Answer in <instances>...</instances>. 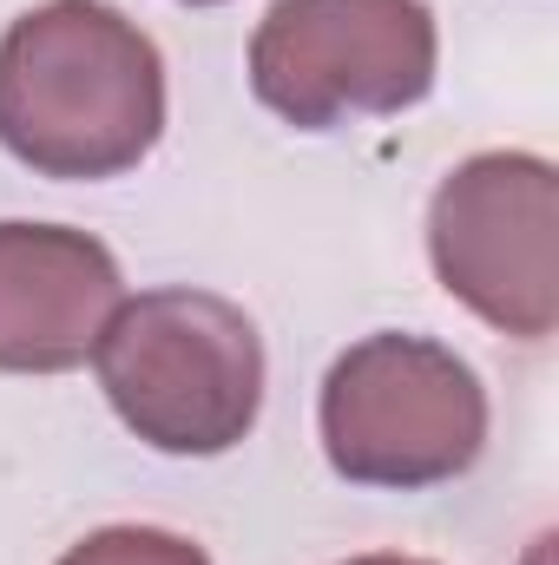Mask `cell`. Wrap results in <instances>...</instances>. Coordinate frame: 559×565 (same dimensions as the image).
Returning <instances> with one entry per match:
<instances>
[{
    "label": "cell",
    "instance_id": "cell-1",
    "mask_svg": "<svg viewBox=\"0 0 559 565\" xmlns=\"http://www.w3.org/2000/svg\"><path fill=\"white\" fill-rule=\"evenodd\" d=\"M165 132V60L106 0H40L0 33V145L40 178H119Z\"/></svg>",
    "mask_w": 559,
    "mask_h": 565
},
{
    "label": "cell",
    "instance_id": "cell-2",
    "mask_svg": "<svg viewBox=\"0 0 559 565\" xmlns=\"http://www.w3.org/2000/svg\"><path fill=\"white\" fill-rule=\"evenodd\" d=\"M93 362L119 422L158 454H231L264 415V335L211 289H145L119 302Z\"/></svg>",
    "mask_w": 559,
    "mask_h": 565
},
{
    "label": "cell",
    "instance_id": "cell-3",
    "mask_svg": "<svg viewBox=\"0 0 559 565\" xmlns=\"http://www.w3.org/2000/svg\"><path fill=\"white\" fill-rule=\"evenodd\" d=\"M323 454L356 487H441L487 447L481 375L428 335H369L323 375Z\"/></svg>",
    "mask_w": 559,
    "mask_h": 565
},
{
    "label": "cell",
    "instance_id": "cell-4",
    "mask_svg": "<svg viewBox=\"0 0 559 565\" xmlns=\"http://www.w3.org/2000/svg\"><path fill=\"white\" fill-rule=\"evenodd\" d=\"M434 60L441 40L421 0H271L251 40V86L296 132H329L349 113L421 106Z\"/></svg>",
    "mask_w": 559,
    "mask_h": 565
},
{
    "label": "cell",
    "instance_id": "cell-5",
    "mask_svg": "<svg viewBox=\"0 0 559 565\" xmlns=\"http://www.w3.org/2000/svg\"><path fill=\"white\" fill-rule=\"evenodd\" d=\"M428 257L454 302L520 342L559 322V178L540 151H481L428 204Z\"/></svg>",
    "mask_w": 559,
    "mask_h": 565
},
{
    "label": "cell",
    "instance_id": "cell-6",
    "mask_svg": "<svg viewBox=\"0 0 559 565\" xmlns=\"http://www.w3.org/2000/svg\"><path fill=\"white\" fill-rule=\"evenodd\" d=\"M119 302H126V282L99 237L66 224H0V369L7 375L80 369L99 349Z\"/></svg>",
    "mask_w": 559,
    "mask_h": 565
},
{
    "label": "cell",
    "instance_id": "cell-7",
    "mask_svg": "<svg viewBox=\"0 0 559 565\" xmlns=\"http://www.w3.org/2000/svg\"><path fill=\"white\" fill-rule=\"evenodd\" d=\"M60 565H211L191 540L165 533V526H106L93 540H80Z\"/></svg>",
    "mask_w": 559,
    "mask_h": 565
},
{
    "label": "cell",
    "instance_id": "cell-8",
    "mask_svg": "<svg viewBox=\"0 0 559 565\" xmlns=\"http://www.w3.org/2000/svg\"><path fill=\"white\" fill-rule=\"evenodd\" d=\"M349 565H428V559H402V553H369V559H349Z\"/></svg>",
    "mask_w": 559,
    "mask_h": 565
},
{
    "label": "cell",
    "instance_id": "cell-9",
    "mask_svg": "<svg viewBox=\"0 0 559 565\" xmlns=\"http://www.w3.org/2000/svg\"><path fill=\"white\" fill-rule=\"evenodd\" d=\"M191 7H218V0H191Z\"/></svg>",
    "mask_w": 559,
    "mask_h": 565
}]
</instances>
